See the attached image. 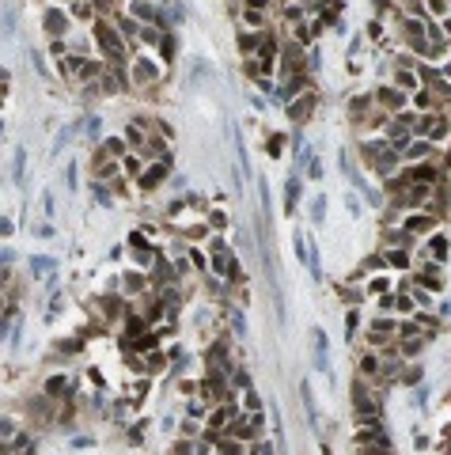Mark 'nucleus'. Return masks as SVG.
<instances>
[{"label": "nucleus", "instance_id": "obj_2", "mask_svg": "<svg viewBox=\"0 0 451 455\" xmlns=\"http://www.w3.org/2000/svg\"><path fill=\"white\" fill-rule=\"evenodd\" d=\"M23 164H27V152H23V148H16V167H12V179H16V182H23V175H27Z\"/></svg>", "mask_w": 451, "mask_h": 455}, {"label": "nucleus", "instance_id": "obj_4", "mask_svg": "<svg viewBox=\"0 0 451 455\" xmlns=\"http://www.w3.org/2000/svg\"><path fill=\"white\" fill-rule=\"evenodd\" d=\"M387 258H391V266H406V262H409V254H406V250H391Z\"/></svg>", "mask_w": 451, "mask_h": 455}, {"label": "nucleus", "instance_id": "obj_6", "mask_svg": "<svg viewBox=\"0 0 451 455\" xmlns=\"http://www.w3.org/2000/svg\"><path fill=\"white\" fill-rule=\"evenodd\" d=\"M34 235H38V239H46V235H53V228H50V224H38V228H34Z\"/></svg>", "mask_w": 451, "mask_h": 455}, {"label": "nucleus", "instance_id": "obj_5", "mask_svg": "<svg viewBox=\"0 0 451 455\" xmlns=\"http://www.w3.org/2000/svg\"><path fill=\"white\" fill-rule=\"evenodd\" d=\"M50 269H53L50 258H34V273H50Z\"/></svg>", "mask_w": 451, "mask_h": 455}, {"label": "nucleus", "instance_id": "obj_7", "mask_svg": "<svg viewBox=\"0 0 451 455\" xmlns=\"http://www.w3.org/2000/svg\"><path fill=\"white\" fill-rule=\"evenodd\" d=\"M231 323H235V330H239V334L247 330V323H243V315H239V311H231Z\"/></svg>", "mask_w": 451, "mask_h": 455}, {"label": "nucleus", "instance_id": "obj_1", "mask_svg": "<svg viewBox=\"0 0 451 455\" xmlns=\"http://www.w3.org/2000/svg\"><path fill=\"white\" fill-rule=\"evenodd\" d=\"M311 338H315V364H319L323 372H330V345H326V330H315Z\"/></svg>", "mask_w": 451, "mask_h": 455}, {"label": "nucleus", "instance_id": "obj_3", "mask_svg": "<svg viewBox=\"0 0 451 455\" xmlns=\"http://www.w3.org/2000/svg\"><path fill=\"white\" fill-rule=\"evenodd\" d=\"M12 31H16V12H12V4L4 8V38H12Z\"/></svg>", "mask_w": 451, "mask_h": 455}]
</instances>
